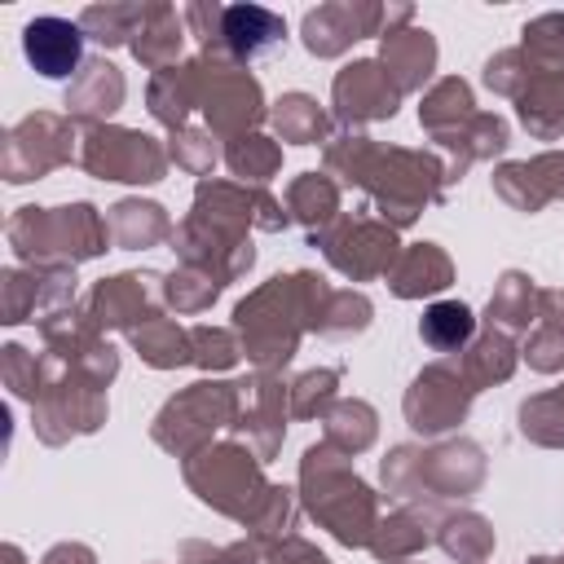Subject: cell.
<instances>
[{
  "label": "cell",
  "mask_w": 564,
  "mask_h": 564,
  "mask_svg": "<svg viewBox=\"0 0 564 564\" xmlns=\"http://www.w3.org/2000/svg\"><path fill=\"white\" fill-rule=\"evenodd\" d=\"M22 53L40 75L66 79L84 62V31L75 22H66V18H35L22 31Z\"/></svg>",
  "instance_id": "obj_1"
},
{
  "label": "cell",
  "mask_w": 564,
  "mask_h": 564,
  "mask_svg": "<svg viewBox=\"0 0 564 564\" xmlns=\"http://www.w3.org/2000/svg\"><path fill=\"white\" fill-rule=\"evenodd\" d=\"M225 35H229L238 57H256V53H264L282 40V18H273L269 9L238 4V9L225 13Z\"/></svg>",
  "instance_id": "obj_2"
},
{
  "label": "cell",
  "mask_w": 564,
  "mask_h": 564,
  "mask_svg": "<svg viewBox=\"0 0 564 564\" xmlns=\"http://www.w3.org/2000/svg\"><path fill=\"white\" fill-rule=\"evenodd\" d=\"M471 335V313L463 304H436L423 317V339L432 348H458Z\"/></svg>",
  "instance_id": "obj_3"
}]
</instances>
